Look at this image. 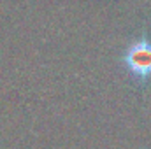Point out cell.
I'll return each instance as SVG.
<instances>
[{"mask_svg": "<svg viewBox=\"0 0 151 149\" xmlns=\"http://www.w3.org/2000/svg\"><path fill=\"white\" fill-rule=\"evenodd\" d=\"M123 63L128 72L141 81L151 77V42L141 39L130 44L123 54Z\"/></svg>", "mask_w": 151, "mask_h": 149, "instance_id": "1", "label": "cell"}]
</instances>
